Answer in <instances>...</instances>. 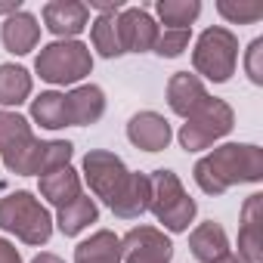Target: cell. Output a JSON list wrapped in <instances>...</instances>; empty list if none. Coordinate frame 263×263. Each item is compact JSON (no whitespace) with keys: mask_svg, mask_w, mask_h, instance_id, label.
<instances>
[{"mask_svg":"<svg viewBox=\"0 0 263 263\" xmlns=\"http://www.w3.org/2000/svg\"><path fill=\"white\" fill-rule=\"evenodd\" d=\"M74 146L68 140H37L25 115L0 111V158L16 177H44L50 171L68 167Z\"/></svg>","mask_w":263,"mask_h":263,"instance_id":"1","label":"cell"},{"mask_svg":"<svg viewBox=\"0 0 263 263\" xmlns=\"http://www.w3.org/2000/svg\"><path fill=\"white\" fill-rule=\"evenodd\" d=\"M192 177L198 189L208 195H223L241 183H260L263 180V149L254 143H223L195 161Z\"/></svg>","mask_w":263,"mask_h":263,"instance_id":"2","label":"cell"},{"mask_svg":"<svg viewBox=\"0 0 263 263\" xmlns=\"http://www.w3.org/2000/svg\"><path fill=\"white\" fill-rule=\"evenodd\" d=\"M0 229L13 232L25 245L41 248L53 235V217L34 192L19 189V192H10L0 198Z\"/></svg>","mask_w":263,"mask_h":263,"instance_id":"3","label":"cell"},{"mask_svg":"<svg viewBox=\"0 0 263 263\" xmlns=\"http://www.w3.org/2000/svg\"><path fill=\"white\" fill-rule=\"evenodd\" d=\"M152 183V198H149V211L155 214V220L167 229V232H186L189 223L198 214L195 198L183 189L180 177L167 167H158L149 174Z\"/></svg>","mask_w":263,"mask_h":263,"instance_id":"4","label":"cell"},{"mask_svg":"<svg viewBox=\"0 0 263 263\" xmlns=\"http://www.w3.org/2000/svg\"><path fill=\"white\" fill-rule=\"evenodd\" d=\"M192 65H195V74H201L204 81L226 84L235 74V65H238V37H235V31H229L223 25L204 28L195 41Z\"/></svg>","mask_w":263,"mask_h":263,"instance_id":"5","label":"cell"},{"mask_svg":"<svg viewBox=\"0 0 263 263\" xmlns=\"http://www.w3.org/2000/svg\"><path fill=\"white\" fill-rule=\"evenodd\" d=\"M34 71L47 84H59V87L78 84L93 71V53L81 41H53L41 47L34 59Z\"/></svg>","mask_w":263,"mask_h":263,"instance_id":"6","label":"cell"},{"mask_svg":"<svg viewBox=\"0 0 263 263\" xmlns=\"http://www.w3.org/2000/svg\"><path fill=\"white\" fill-rule=\"evenodd\" d=\"M235 127V111L226 99H217V96H208L189 118L186 124L180 127V146L186 152H201V149H211L217 140H223L229 130Z\"/></svg>","mask_w":263,"mask_h":263,"instance_id":"7","label":"cell"},{"mask_svg":"<svg viewBox=\"0 0 263 263\" xmlns=\"http://www.w3.org/2000/svg\"><path fill=\"white\" fill-rule=\"evenodd\" d=\"M81 167H84V180H87L90 192L96 198H102L105 204H111L118 198V192L124 189V183L130 177V171L124 167V161L115 152H108V149H90L84 155Z\"/></svg>","mask_w":263,"mask_h":263,"instance_id":"8","label":"cell"},{"mask_svg":"<svg viewBox=\"0 0 263 263\" xmlns=\"http://www.w3.org/2000/svg\"><path fill=\"white\" fill-rule=\"evenodd\" d=\"M174 241L158 226H134L121 238V263H171Z\"/></svg>","mask_w":263,"mask_h":263,"instance_id":"9","label":"cell"},{"mask_svg":"<svg viewBox=\"0 0 263 263\" xmlns=\"http://www.w3.org/2000/svg\"><path fill=\"white\" fill-rule=\"evenodd\" d=\"M118 31L124 53H149L158 41V22L143 7H124L118 13Z\"/></svg>","mask_w":263,"mask_h":263,"instance_id":"10","label":"cell"},{"mask_svg":"<svg viewBox=\"0 0 263 263\" xmlns=\"http://www.w3.org/2000/svg\"><path fill=\"white\" fill-rule=\"evenodd\" d=\"M44 25L59 41H78V34L90 25V10L81 0H50L44 4Z\"/></svg>","mask_w":263,"mask_h":263,"instance_id":"11","label":"cell"},{"mask_svg":"<svg viewBox=\"0 0 263 263\" xmlns=\"http://www.w3.org/2000/svg\"><path fill=\"white\" fill-rule=\"evenodd\" d=\"M127 140L143 152H161L171 146L174 130H171V121L164 115L146 108V111H137L127 121Z\"/></svg>","mask_w":263,"mask_h":263,"instance_id":"12","label":"cell"},{"mask_svg":"<svg viewBox=\"0 0 263 263\" xmlns=\"http://www.w3.org/2000/svg\"><path fill=\"white\" fill-rule=\"evenodd\" d=\"M238 254L251 263L263 260V195L254 192L241 204V226H238Z\"/></svg>","mask_w":263,"mask_h":263,"instance_id":"13","label":"cell"},{"mask_svg":"<svg viewBox=\"0 0 263 263\" xmlns=\"http://www.w3.org/2000/svg\"><path fill=\"white\" fill-rule=\"evenodd\" d=\"M0 41H4V50L13 53V56H25L37 47L41 41V25H37V16L19 10L13 16L4 19V25H0Z\"/></svg>","mask_w":263,"mask_h":263,"instance_id":"14","label":"cell"},{"mask_svg":"<svg viewBox=\"0 0 263 263\" xmlns=\"http://www.w3.org/2000/svg\"><path fill=\"white\" fill-rule=\"evenodd\" d=\"M68 105V127H90L105 115V93L96 84H81L71 93H65Z\"/></svg>","mask_w":263,"mask_h":263,"instance_id":"15","label":"cell"},{"mask_svg":"<svg viewBox=\"0 0 263 263\" xmlns=\"http://www.w3.org/2000/svg\"><path fill=\"white\" fill-rule=\"evenodd\" d=\"M204 99H208V87H204V81L198 74H189V71L171 74V81H167V105H171L174 115L189 118Z\"/></svg>","mask_w":263,"mask_h":263,"instance_id":"16","label":"cell"},{"mask_svg":"<svg viewBox=\"0 0 263 263\" xmlns=\"http://www.w3.org/2000/svg\"><path fill=\"white\" fill-rule=\"evenodd\" d=\"M149 198H152V183L149 174H130L124 189L118 192V198L108 204L111 214L118 220H140L149 211Z\"/></svg>","mask_w":263,"mask_h":263,"instance_id":"17","label":"cell"},{"mask_svg":"<svg viewBox=\"0 0 263 263\" xmlns=\"http://www.w3.org/2000/svg\"><path fill=\"white\" fill-rule=\"evenodd\" d=\"M189 251L198 263H214L220 260L226 251H229V235L220 223L208 220V223H198L192 232H189Z\"/></svg>","mask_w":263,"mask_h":263,"instance_id":"18","label":"cell"},{"mask_svg":"<svg viewBox=\"0 0 263 263\" xmlns=\"http://www.w3.org/2000/svg\"><path fill=\"white\" fill-rule=\"evenodd\" d=\"M74 263H121V238L111 229H96L74 248Z\"/></svg>","mask_w":263,"mask_h":263,"instance_id":"19","label":"cell"},{"mask_svg":"<svg viewBox=\"0 0 263 263\" xmlns=\"http://www.w3.org/2000/svg\"><path fill=\"white\" fill-rule=\"evenodd\" d=\"M41 195H44L50 204H56V208L71 204V201L81 195V177H78V171L68 164V167H59V171L44 174V177H41Z\"/></svg>","mask_w":263,"mask_h":263,"instance_id":"20","label":"cell"},{"mask_svg":"<svg viewBox=\"0 0 263 263\" xmlns=\"http://www.w3.org/2000/svg\"><path fill=\"white\" fill-rule=\"evenodd\" d=\"M31 74L28 68L16 65V62H4L0 65V105L4 108H13V105H22L28 96H31Z\"/></svg>","mask_w":263,"mask_h":263,"instance_id":"21","label":"cell"},{"mask_svg":"<svg viewBox=\"0 0 263 263\" xmlns=\"http://www.w3.org/2000/svg\"><path fill=\"white\" fill-rule=\"evenodd\" d=\"M99 220V208H96V201L90 198V195H78L71 204H65V208H59V214H56V226H59V232L62 235H78V232H84L90 223H96Z\"/></svg>","mask_w":263,"mask_h":263,"instance_id":"22","label":"cell"},{"mask_svg":"<svg viewBox=\"0 0 263 263\" xmlns=\"http://www.w3.org/2000/svg\"><path fill=\"white\" fill-rule=\"evenodd\" d=\"M31 118L44 127V130H62L68 127V105H65V93L47 90L37 99H31Z\"/></svg>","mask_w":263,"mask_h":263,"instance_id":"23","label":"cell"},{"mask_svg":"<svg viewBox=\"0 0 263 263\" xmlns=\"http://www.w3.org/2000/svg\"><path fill=\"white\" fill-rule=\"evenodd\" d=\"M90 41H93V50H99L102 59H118V56H124L121 31H118V13L96 16V19L90 22Z\"/></svg>","mask_w":263,"mask_h":263,"instance_id":"24","label":"cell"},{"mask_svg":"<svg viewBox=\"0 0 263 263\" xmlns=\"http://www.w3.org/2000/svg\"><path fill=\"white\" fill-rule=\"evenodd\" d=\"M155 13L167 28H192V22L201 16V4L198 0H158Z\"/></svg>","mask_w":263,"mask_h":263,"instance_id":"25","label":"cell"},{"mask_svg":"<svg viewBox=\"0 0 263 263\" xmlns=\"http://www.w3.org/2000/svg\"><path fill=\"white\" fill-rule=\"evenodd\" d=\"M217 13L232 25H251V22L263 19V7L257 0H220Z\"/></svg>","mask_w":263,"mask_h":263,"instance_id":"26","label":"cell"},{"mask_svg":"<svg viewBox=\"0 0 263 263\" xmlns=\"http://www.w3.org/2000/svg\"><path fill=\"white\" fill-rule=\"evenodd\" d=\"M189 37H192V28H164V31H158V41L152 50L161 59H177L189 47Z\"/></svg>","mask_w":263,"mask_h":263,"instance_id":"27","label":"cell"},{"mask_svg":"<svg viewBox=\"0 0 263 263\" xmlns=\"http://www.w3.org/2000/svg\"><path fill=\"white\" fill-rule=\"evenodd\" d=\"M245 71L251 78V84H263V37H254L245 50Z\"/></svg>","mask_w":263,"mask_h":263,"instance_id":"28","label":"cell"},{"mask_svg":"<svg viewBox=\"0 0 263 263\" xmlns=\"http://www.w3.org/2000/svg\"><path fill=\"white\" fill-rule=\"evenodd\" d=\"M0 263H22V254L13 241H7L4 235H0Z\"/></svg>","mask_w":263,"mask_h":263,"instance_id":"29","label":"cell"},{"mask_svg":"<svg viewBox=\"0 0 263 263\" xmlns=\"http://www.w3.org/2000/svg\"><path fill=\"white\" fill-rule=\"evenodd\" d=\"M87 10H99V16H105V13H121L124 4H121V0H90Z\"/></svg>","mask_w":263,"mask_h":263,"instance_id":"30","label":"cell"},{"mask_svg":"<svg viewBox=\"0 0 263 263\" xmlns=\"http://www.w3.org/2000/svg\"><path fill=\"white\" fill-rule=\"evenodd\" d=\"M22 10V0H0V16H13Z\"/></svg>","mask_w":263,"mask_h":263,"instance_id":"31","label":"cell"},{"mask_svg":"<svg viewBox=\"0 0 263 263\" xmlns=\"http://www.w3.org/2000/svg\"><path fill=\"white\" fill-rule=\"evenodd\" d=\"M214 263H251V260H245L241 254H235V251H226L220 260H214Z\"/></svg>","mask_w":263,"mask_h":263,"instance_id":"32","label":"cell"},{"mask_svg":"<svg viewBox=\"0 0 263 263\" xmlns=\"http://www.w3.org/2000/svg\"><path fill=\"white\" fill-rule=\"evenodd\" d=\"M31 263H65L62 257H56V254H50V251H44V254H37Z\"/></svg>","mask_w":263,"mask_h":263,"instance_id":"33","label":"cell"}]
</instances>
